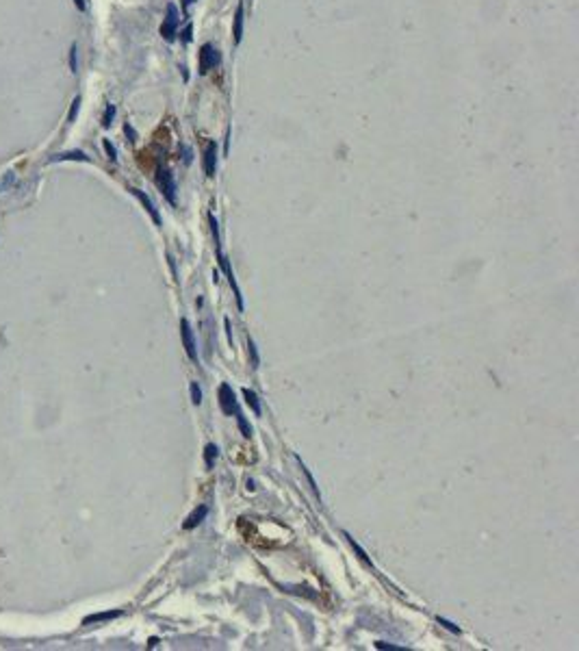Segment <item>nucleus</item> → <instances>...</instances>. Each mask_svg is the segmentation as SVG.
<instances>
[{"instance_id":"obj_28","label":"nucleus","mask_w":579,"mask_h":651,"mask_svg":"<svg viewBox=\"0 0 579 651\" xmlns=\"http://www.w3.org/2000/svg\"><path fill=\"white\" fill-rule=\"evenodd\" d=\"M74 5L78 7V11H85V9H87V3H85V0H74Z\"/></svg>"},{"instance_id":"obj_4","label":"nucleus","mask_w":579,"mask_h":651,"mask_svg":"<svg viewBox=\"0 0 579 651\" xmlns=\"http://www.w3.org/2000/svg\"><path fill=\"white\" fill-rule=\"evenodd\" d=\"M217 256H219V265H222L224 274L228 276V282H230V287H232V291H234V298H237V306H239V310H243V296H241V289H239L237 280H234V274H232V267H230V261H228L226 256H224L222 247H217Z\"/></svg>"},{"instance_id":"obj_13","label":"nucleus","mask_w":579,"mask_h":651,"mask_svg":"<svg viewBox=\"0 0 579 651\" xmlns=\"http://www.w3.org/2000/svg\"><path fill=\"white\" fill-rule=\"evenodd\" d=\"M119 610H115V612H100V614H91V617H87L85 621V625H89V623H96V621H109V619H115V617H119Z\"/></svg>"},{"instance_id":"obj_14","label":"nucleus","mask_w":579,"mask_h":651,"mask_svg":"<svg viewBox=\"0 0 579 651\" xmlns=\"http://www.w3.org/2000/svg\"><path fill=\"white\" fill-rule=\"evenodd\" d=\"M343 536L347 538V543H349V545H352V547H354V552H356L358 556H360V560H364L367 564H371V558H369V556H367V552H364V549H362L360 545H358V543H356V540H354L352 536H349V534H347V532H343Z\"/></svg>"},{"instance_id":"obj_7","label":"nucleus","mask_w":579,"mask_h":651,"mask_svg":"<svg viewBox=\"0 0 579 651\" xmlns=\"http://www.w3.org/2000/svg\"><path fill=\"white\" fill-rule=\"evenodd\" d=\"M217 172V143L208 141L204 148V174L208 178H213Z\"/></svg>"},{"instance_id":"obj_17","label":"nucleus","mask_w":579,"mask_h":651,"mask_svg":"<svg viewBox=\"0 0 579 651\" xmlns=\"http://www.w3.org/2000/svg\"><path fill=\"white\" fill-rule=\"evenodd\" d=\"M189 389H191V402H193L196 406H200V404H202V391H200V384H198V382H191V387H189Z\"/></svg>"},{"instance_id":"obj_24","label":"nucleus","mask_w":579,"mask_h":651,"mask_svg":"<svg viewBox=\"0 0 579 651\" xmlns=\"http://www.w3.org/2000/svg\"><path fill=\"white\" fill-rule=\"evenodd\" d=\"M102 145H104V150H106V154H109V159H111V161H117V152H115V148H113V143L109 141V139H104V141H102Z\"/></svg>"},{"instance_id":"obj_3","label":"nucleus","mask_w":579,"mask_h":651,"mask_svg":"<svg viewBox=\"0 0 579 651\" xmlns=\"http://www.w3.org/2000/svg\"><path fill=\"white\" fill-rule=\"evenodd\" d=\"M156 185L163 191V196L167 198L169 204H176V182H174V176L169 170H161L156 174Z\"/></svg>"},{"instance_id":"obj_20","label":"nucleus","mask_w":579,"mask_h":651,"mask_svg":"<svg viewBox=\"0 0 579 651\" xmlns=\"http://www.w3.org/2000/svg\"><path fill=\"white\" fill-rule=\"evenodd\" d=\"M113 117H115V107L109 104V107H106V113H104V117H102V126H104V128L111 126V124H113Z\"/></svg>"},{"instance_id":"obj_27","label":"nucleus","mask_w":579,"mask_h":651,"mask_svg":"<svg viewBox=\"0 0 579 651\" xmlns=\"http://www.w3.org/2000/svg\"><path fill=\"white\" fill-rule=\"evenodd\" d=\"M124 131H126V135H128V137H131V141H135V139H137V135H135V131H133V126H131V124H126V126H124Z\"/></svg>"},{"instance_id":"obj_5","label":"nucleus","mask_w":579,"mask_h":651,"mask_svg":"<svg viewBox=\"0 0 579 651\" xmlns=\"http://www.w3.org/2000/svg\"><path fill=\"white\" fill-rule=\"evenodd\" d=\"M180 337H182V345L187 350V356L191 361H198V350H196V339H193V330L189 319H180Z\"/></svg>"},{"instance_id":"obj_29","label":"nucleus","mask_w":579,"mask_h":651,"mask_svg":"<svg viewBox=\"0 0 579 651\" xmlns=\"http://www.w3.org/2000/svg\"><path fill=\"white\" fill-rule=\"evenodd\" d=\"M193 3H196V0H182V11L187 13V11H189V7H191Z\"/></svg>"},{"instance_id":"obj_1","label":"nucleus","mask_w":579,"mask_h":651,"mask_svg":"<svg viewBox=\"0 0 579 651\" xmlns=\"http://www.w3.org/2000/svg\"><path fill=\"white\" fill-rule=\"evenodd\" d=\"M178 22H180V15H178V9L176 5H167V11H165V20L161 24V37L165 41H174L176 39V31H178Z\"/></svg>"},{"instance_id":"obj_16","label":"nucleus","mask_w":579,"mask_h":651,"mask_svg":"<svg viewBox=\"0 0 579 651\" xmlns=\"http://www.w3.org/2000/svg\"><path fill=\"white\" fill-rule=\"evenodd\" d=\"M237 424H239V430H241V434H243L245 438L252 436V428L247 426V421H245V417L241 415V412H237Z\"/></svg>"},{"instance_id":"obj_25","label":"nucleus","mask_w":579,"mask_h":651,"mask_svg":"<svg viewBox=\"0 0 579 651\" xmlns=\"http://www.w3.org/2000/svg\"><path fill=\"white\" fill-rule=\"evenodd\" d=\"M193 26H191V22L185 26V31H182V35H180V39H182V44H189L191 41V37H193Z\"/></svg>"},{"instance_id":"obj_10","label":"nucleus","mask_w":579,"mask_h":651,"mask_svg":"<svg viewBox=\"0 0 579 651\" xmlns=\"http://www.w3.org/2000/svg\"><path fill=\"white\" fill-rule=\"evenodd\" d=\"M206 515H208V508H206V506H198V508L193 510L191 515L187 517V521H185V530H193L198 523H202V521H204V517H206Z\"/></svg>"},{"instance_id":"obj_12","label":"nucleus","mask_w":579,"mask_h":651,"mask_svg":"<svg viewBox=\"0 0 579 651\" xmlns=\"http://www.w3.org/2000/svg\"><path fill=\"white\" fill-rule=\"evenodd\" d=\"M243 397H245V404L252 408V412L256 417H261V402H259V397H256V393L254 391H250V389H243Z\"/></svg>"},{"instance_id":"obj_9","label":"nucleus","mask_w":579,"mask_h":651,"mask_svg":"<svg viewBox=\"0 0 579 651\" xmlns=\"http://www.w3.org/2000/svg\"><path fill=\"white\" fill-rule=\"evenodd\" d=\"M243 17H245V9H243V3H239V5H237V11H234V24H232L234 44H241V37H243Z\"/></svg>"},{"instance_id":"obj_8","label":"nucleus","mask_w":579,"mask_h":651,"mask_svg":"<svg viewBox=\"0 0 579 651\" xmlns=\"http://www.w3.org/2000/svg\"><path fill=\"white\" fill-rule=\"evenodd\" d=\"M131 194H133L135 198H139V202H141V204H143V208H145V211H148V213H150V217L154 219V224H156V226H161V215H159V211L154 208L152 200H150L148 196H145L141 189H131Z\"/></svg>"},{"instance_id":"obj_23","label":"nucleus","mask_w":579,"mask_h":651,"mask_svg":"<svg viewBox=\"0 0 579 651\" xmlns=\"http://www.w3.org/2000/svg\"><path fill=\"white\" fill-rule=\"evenodd\" d=\"M438 623H440V625H443L445 629L454 632V634H460V627H458V625H454L452 621H447V619H443V617H438Z\"/></svg>"},{"instance_id":"obj_15","label":"nucleus","mask_w":579,"mask_h":651,"mask_svg":"<svg viewBox=\"0 0 579 651\" xmlns=\"http://www.w3.org/2000/svg\"><path fill=\"white\" fill-rule=\"evenodd\" d=\"M215 458H217V447H215L213 443H208V445H206V449H204V460H206V467H208V469L213 467Z\"/></svg>"},{"instance_id":"obj_26","label":"nucleus","mask_w":579,"mask_h":651,"mask_svg":"<svg viewBox=\"0 0 579 651\" xmlns=\"http://www.w3.org/2000/svg\"><path fill=\"white\" fill-rule=\"evenodd\" d=\"M70 70L76 72V44H72L70 48Z\"/></svg>"},{"instance_id":"obj_18","label":"nucleus","mask_w":579,"mask_h":651,"mask_svg":"<svg viewBox=\"0 0 579 651\" xmlns=\"http://www.w3.org/2000/svg\"><path fill=\"white\" fill-rule=\"evenodd\" d=\"M302 471H304V475H306V480H308V484H310V489H312V493L317 495V497H321V493H319V487H317V482H315V478H312V473L306 469V465H302Z\"/></svg>"},{"instance_id":"obj_21","label":"nucleus","mask_w":579,"mask_h":651,"mask_svg":"<svg viewBox=\"0 0 579 651\" xmlns=\"http://www.w3.org/2000/svg\"><path fill=\"white\" fill-rule=\"evenodd\" d=\"M78 109H80V96H76L74 102H72V109H70V113H68V122H74V120H76Z\"/></svg>"},{"instance_id":"obj_11","label":"nucleus","mask_w":579,"mask_h":651,"mask_svg":"<svg viewBox=\"0 0 579 651\" xmlns=\"http://www.w3.org/2000/svg\"><path fill=\"white\" fill-rule=\"evenodd\" d=\"M50 161H89V157L85 152H80V150H72V152H61V154H54V157L50 159Z\"/></svg>"},{"instance_id":"obj_2","label":"nucleus","mask_w":579,"mask_h":651,"mask_svg":"<svg viewBox=\"0 0 579 651\" xmlns=\"http://www.w3.org/2000/svg\"><path fill=\"white\" fill-rule=\"evenodd\" d=\"M198 61H200V72H202V74H206L208 70H213L215 66H219L222 57H219V50H217V48H213L210 44H204V46L200 48Z\"/></svg>"},{"instance_id":"obj_22","label":"nucleus","mask_w":579,"mask_h":651,"mask_svg":"<svg viewBox=\"0 0 579 651\" xmlns=\"http://www.w3.org/2000/svg\"><path fill=\"white\" fill-rule=\"evenodd\" d=\"M247 350H250V356H252V365H254V367H259L261 359H259V352H256V345H254V341H252V339H250V341H247Z\"/></svg>"},{"instance_id":"obj_19","label":"nucleus","mask_w":579,"mask_h":651,"mask_svg":"<svg viewBox=\"0 0 579 651\" xmlns=\"http://www.w3.org/2000/svg\"><path fill=\"white\" fill-rule=\"evenodd\" d=\"M13 180H15V174H13V172H7L5 176H3V180H0V191H7L9 187L13 185Z\"/></svg>"},{"instance_id":"obj_6","label":"nucleus","mask_w":579,"mask_h":651,"mask_svg":"<svg viewBox=\"0 0 579 651\" xmlns=\"http://www.w3.org/2000/svg\"><path fill=\"white\" fill-rule=\"evenodd\" d=\"M219 404H222V410L226 412V415L239 412L237 397H234V391H232L230 384H222V387H219Z\"/></svg>"}]
</instances>
